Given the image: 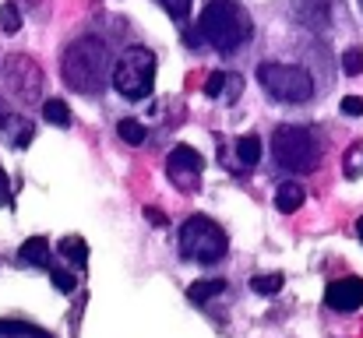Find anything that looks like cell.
I'll use <instances>...</instances> for the list:
<instances>
[{
	"label": "cell",
	"mask_w": 363,
	"mask_h": 338,
	"mask_svg": "<svg viewBox=\"0 0 363 338\" xmlns=\"http://www.w3.org/2000/svg\"><path fill=\"white\" fill-rule=\"evenodd\" d=\"M113 71V60H110V46L99 39V35H82L74 39L67 50H64V60H60V74H64V85L78 96H92L106 85Z\"/></svg>",
	"instance_id": "cell-1"
},
{
	"label": "cell",
	"mask_w": 363,
	"mask_h": 338,
	"mask_svg": "<svg viewBox=\"0 0 363 338\" xmlns=\"http://www.w3.org/2000/svg\"><path fill=\"white\" fill-rule=\"evenodd\" d=\"M198 32L208 46H216L219 53H237L243 43L254 39V25L250 14L243 11L237 0H208L198 21Z\"/></svg>",
	"instance_id": "cell-2"
},
{
	"label": "cell",
	"mask_w": 363,
	"mask_h": 338,
	"mask_svg": "<svg viewBox=\"0 0 363 338\" xmlns=\"http://www.w3.org/2000/svg\"><path fill=\"white\" fill-rule=\"evenodd\" d=\"M230 250L226 229L208 215H187L180 225V257L194 264H216Z\"/></svg>",
	"instance_id": "cell-3"
},
{
	"label": "cell",
	"mask_w": 363,
	"mask_h": 338,
	"mask_svg": "<svg viewBox=\"0 0 363 338\" xmlns=\"http://www.w3.org/2000/svg\"><path fill=\"white\" fill-rule=\"evenodd\" d=\"M110 78H113V89L121 92L123 99H130V103L148 99L152 96V85H155V53L148 46L123 50L121 60L110 71Z\"/></svg>",
	"instance_id": "cell-4"
},
{
	"label": "cell",
	"mask_w": 363,
	"mask_h": 338,
	"mask_svg": "<svg viewBox=\"0 0 363 338\" xmlns=\"http://www.w3.org/2000/svg\"><path fill=\"white\" fill-rule=\"evenodd\" d=\"M257 81L275 103H286V106H300L314 96V78L300 64H261Z\"/></svg>",
	"instance_id": "cell-5"
},
{
	"label": "cell",
	"mask_w": 363,
	"mask_h": 338,
	"mask_svg": "<svg viewBox=\"0 0 363 338\" xmlns=\"http://www.w3.org/2000/svg\"><path fill=\"white\" fill-rule=\"evenodd\" d=\"M318 155H321L318 152V137L307 127L286 123V127H279L272 134V159L282 169H289V173H311L318 166Z\"/></svg>",
	"instance_id": "cell-6"
},
{
	"label": "cell",
	"mask_w": 363,
	"mask_h": 338,
	"mask_svg": "<svg viewBox=\"0 0 363 338\" xmlns=\"http://www.w3.org/2000/svg\"><path fill=\"white\" fill-rule=\"evenodd\" d=\"M201 169H205V159L201 152H194L191 145H177L169 155H166V176L177 191H198L201 187Z\"/></svg>",
	"instance_id": "cell-7"
},
{
	"label": "cell",
	"mask_w": 363,
	"mask_h": 338,
	"mask_svg": "<svg viewBox=\"0 0 363 338\" xmlns=\"http://www.w3.org/2000/svg\"><path fill=\"white\" fill-rule=\"evenodd\" d=\"M4 74H7V81H11V89L18 92L21 103H35V99H39V92H43V71L35 67V60L14 53V57H7Z\"/></svg>",
	"instance_id": "cell-8"
},
{
	"label": "cell",
	"mask_w": 363,
	"mask_h": 338,
	"mask_svg": "<svg viewBox=\"0 0 363 338\" xmlns=\"http://www.w3.org/2000/svg\"><path fill=\"white\" fill-rule=\"evenodd\" d=\"M325 303L339 314H353L363 307V278H339L325 289Z\"/></svg>",
	"instance_id": "cell-9"
},
{
	"label": "cell",
	"mask_w": 363,
	"mask_h": 338,
	"mask_svg": "<svg viewBox=\"0 0 363 338\" xmlns=\"http://www.w3.org/2000/svg\"><path fill=\"white\" fill-rule=\"evenodd\" d=\"M243 92V78L240 74H230V71H212L205 78V96L208 99H219V103H237Z\"/></svg>",
	"instance_id": "cell-10"
},
{
	"label": "cell",
	"mask_w": 363,
	"mask_h": 338,
	"mask_svg": "<svg viewBox=\"0 0 363 338\" xmlns=\"http://www.w3.org/2000/svg\"><path fill=\"white\" fill-rule=\"evenodd\" d=\"M18 261H21V264H32V268H50L53 250H50L46 236H28V240L18 247Z\"/></svg>",
	"instance_id": "cell-11"
},
{
	"label": "cell",
	"mask_w": 363,
	"mask_h": 338,
	"mask_svg": "<svg viewBox=\"0 0 363 338\" xmlns=\"http://www.w3.org/2000/svg\"><path fill=\"white\" fill-rule=\"evenodd\" d=\"M293 14L311 28H325L332 18V7H328V0H293Z\"/></svg>",
	"instance_id": "cell-12"
},
{
	"label": "cell",
	"mask_w": 363,
	"mask_h": 338,
	"mask_svg": "<svg viewBox=\"0 0 363 338\" xmlns=\"http://www.w3.org/2000/svg\"><path fill=\"white\" fill-rule=\"evenodd\" d=\"M303 198H307L303 187L293 184V180H286V184H279V191H275V208H279L282 215H293V212H300Z\"/></svg>",
	"instance_id": "cell-13"
},
{
	"label": "cell",
	"mask_w": 363,
	"mask_h": 338,
	"mask_svg": "<svg viewBox=\"0 0 363 338\" xmlns=\"http://www.w3.org/2000/svg\"><path fill=\"white\" fill-rule=\"evenodd\" d=\"M57 250H60V257H64L67 264H74V268H85V264H89V243H85L82 236H64V240L57 243Z\"/></svg>",
	"instance_id": "cell-14"
},
{
	"label": "cell",
	"mask_w": 363,
	"mask_h": 338,
	"mask_svg": "<svg viewBox=\"0 0 363 338\" xmlns=\"http://www.w3.org/2000/svg\"><path fill=\"white\" fill-rule=\"evenodd\" d=\"M223 289H226V278H198V282L187 286V300H191V303H208V300H216Z\"/></svg>",
	"instance_id": "cell-15"
},
{
	"label": "cell",
	"mask_w": 363,
	"mask_h": 338,
	"mask_svg": "<svg viewBox=\"0 0 363 338\" xmlns=\"http://www.w3.org/2000/svg\"><path fill=\"white\" fill-rule=\"evenodd\" d=\"M261 137L257 134H247V137H240L237 141V159H240V166H257L261 162Z\"/></svg>",
	"instance_id": "cell-16"
},
{
	"label": "cell",
	"mask_w": 363,
	"mask_h": 338,
	"mask_svg": "<svg viewBox=\"0 0 363 338\" xmlns=\"http://www.w3.org/2000/svg\"><path fill=\"white\" fill-rule=\"evenodd\" d=\"M43 116H46V123H53V127H71V110H67L64 99H46V103H43Z\"/></svg>",
	"instance_id": "cell-17"
},
{
	"label": "cell",
	"mask_w": 363,
	"mask_h": 338,
	"mask_svg": "<svg viewBox=\"0 0 363 338\" xmlns=\"http://www.w3.org/2000/svg\"><path fill=\"white\" fill-rule=\"evenodd\" d=\"M282 282H286V275H282V271H272V275H254V278H250V289H254L257 296H275V293L282 289Z\"/></svg>",
	"instance_id": "cell-18"
},
{
	"label": "cell",
	"mask_w": 363,
	"mask_h": 338,
	"mask_svg": "<svg viewBox=\"0 0 363 338\" xmlns=\"http://www.w3.org/2000/svg\"><path fill=\"white\" fill-rule=\"evenodd\" d=\"M117 134H121V141H127V145H145V137H148L145 123H138V120H130V116L117 123Z\"/></svg>",
	"instance_id": "cell-19"
},
{
	"label": "cell",
	"mask_w": 363,
	"mask_h": 338,
	"mask_svg": "<svg viewBox=\"0 0 363 338\" xmlns=\"http://www.w3.org/2000/svg\"><path fill=\"white\" fill-rule=\"evenodd\" d=\"M0 28H4L7 35H14V32L21 28V11H18V4H4V7H0Z\"/></svg>",
	"instance_id": "cell-20"
},
{
	"label": "cell",
	"mask_w": 363,
	"mask_h": 338,
	"mask_svg": "<svg viewBox=\"0 0 363 338\" xmlns=\"http://www.w3.org/2000/svg\"><path fill=\"white\" fill-rule=\"evenodd\" d=\"M173 21H187V14H191V4L194 0H155Z\"/></svg>",
	"instance_id": "cell-21"
},
{
	"label": "cell",
	"mask_w": 363,
	"mask_h": 338,
	"mask_svg": "<svg viewBox=\"0 0 363 338\" xmlns=\"http://www.w3.org/2000/svg\"><path fill=\"white\" fill-rule=\"evenodd\" d=\"M342 71H346L350 78H357L363 71V50L360 46H350V50L342 53Z\"/></svg>",
	"instance_id": "cell-22"
},
{
	"label": "cell",
	"mask_w": 363,
	"mask_h": 338,
	"mask_svg": "<svg viewBox=\"0 0 363 338\" xmlns=\"http://www.w3.org/2000/svg\"><path fill=\"white\" fill-rule=\"evenodd\" d=\"M346 173H350V176H363V141H357V145L346 152Z\"/></svg>",
	"instance_id": "cell-23"
},
{
	"label": "cell",
	"mask_w": 363,
	"mask_h": 338,
	"mask_svg": "<svg viewBox=\"0 0 363 338\" xmlns=\"http://www.w3.org/2000/svg\"><path fill=\"white\" fill-rule=\"evenodd\" d=\"M50 278H53V286H57L60 293H74V286H78L71 271H64V268H53V264H50Z\"/></svg>",
	"instance_id": "cell-24"
},
{
	"label": "cell",
	"mask_w": 363,
	"mask_h": 338,
	"mask_svg": "<svg viewBox=\"0 0 363 338\" xmlns=\"http://www.w3.org/2000/svg\"><path fill=\"white\" fill-rule=\"evenodd\" d=\"M342 113L346 116H363V99L360 96H346L342 99Z\"/></svg>",
	"instance_id": "cell-25"
},
{
	"label": "cell",
	"mask_w": 363,
	"mask_h": 338,
	"mask_svg": "<svg viewBox=\"0 0 363 338\" xmlns=\"http://www.w3.org/2000/svg\"><path fill=\"white\" fill-rule=\"evenodd\" d=\"M7 205H11V180H7V173L0 166V208H7Z\"/></svg>",
	"instance_id": "cell-26"
},
{
	"label": "cell",
	"mask_w": 363,
	"mask_h": 338,
	"mask_svg": "<svg viewBox=\"0 0 363 338\" xmlns=\"http://www.w3.org/2000/svg\"><path fill=\"white\" fill-rule=\"evenodd\" d=\"M145 219L162 229V225H166V212H162V208H155V205H148V208H145Z\"/></svg>",
	"instance_id": "cell-27"
},
{
	"label": "cell",
	"mask_w": 363,
	"mask_h": 338,
	"mask_svg": "<svg viewBox=\"0 0 363 338\" xmlns=\"http://www.w3.org/2000/svg\"><path fill=\"white\" fill-rule=\"evenodd\" d=\"M32 134H35V130H32V123H25V127H21V134H14V148H28V145H32Z\"/></svg>",
	"instance_id": "cell-28"
},
{
	"label": "cell",
	"mask_w": 363,
	"mask_h": 338,
	"mask_svg": "<svg viewBox=\"0 0 363 338\" xmlns=\"http://www.w3.org/2000/svg\"><path fill=\"white\" fill-rule=\"evenodd\" d=\"M205 39H201V32H191V28H184V46H191V50H198Z\"/></svg>",
	"instance_id": "cell-29"
},
{
	"label": "cell",
	"mask_w": 363,
	"mask_h": 338,
	"mask_svg": "<svg viewBox=\"0 0 363 338\" xmlns=\"http://www.w3.org/2000/svg\"><path fill=\"white\" fill-rule=\"evenodd\" d=\"M11 123V110H7V103L0 99V127H7Z\"/></svg>",
	"instance_id": "cell-30"
},
{
	"label": "cell",
	"mask_w": 363,
	"mask_h": 338,
	"mask_svg": "<svg viewBox=\"0 0 363 338\" xmlns=\"http://www.w3.org/2000/svg\"><path fill=\"white\" fill-rule=\"evenodd\" d=\"M357 236H360V240H363V219H360V222H357Z\"/></svg>",
	"instance_id": "cell-31"
},
{
	"label": "cell",
	"mask_w": 363,
	"mask_h": 338,
	"mask_svg": "<svg viewBox=\"0 0 363 338\" xmlns=\"http://www.w3.org/2000/svg\"><path fill=\"white\" fill-rule=\"evenodd\" d=\"M360 7H363V0H360Z\"/></svg>",
	"instance_id": "cell-32"
}]
</instances>
